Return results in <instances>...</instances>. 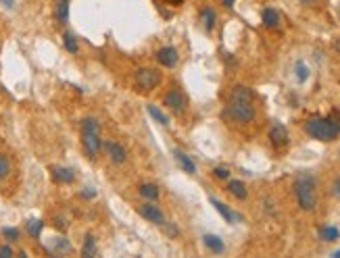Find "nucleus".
<instances>
[{"label":"nucleus","instance_id":"nucleus-33","mask_svg":"<svg viewBox=\"0 0 340 258\" xmlns=\"http://www.w3.org/2000/svg\"><path fill=\"white\" fill-rule=\"evenodd\" d=\"M9 256H13V248L11 246H3V248H0V258H9Z\"/></svg>","mask_w":340,"mask_h":258},{"label":"nucleus","instance_id":"nucleus-37","mask_svg":"<svg viewBox=\"0 0 340 258\" xmlns=\"http://www.w3.org/2000/svg\"><path fill=\"white\" fill-rule=\"evenodd\" d=\"M3 5H5L7 9H13V7H15V0H3Z\"/></svg>","mask_w":340,"mask_h":258},{"label":"nucleus","instance_id":"nucleus-15","mask_svg":"<svg viewBox=\"0 0 340 258\" xmlns=\"http://www.w3.org/2000/svg\"><path fill=\"white\" fill-rule=\"evenodd\" d=\"M203 241H205V246L213 252V254H221L223 250H225V243H223V239L219 237V235H211V233H207L205 237H203Z\"/></svg>","mask_w":340,"mask_h":258},{"label":"nucleus","instance_id":"nucleus-39","mask_svg":"<svg viewBox=\"0 0 340 258\" xmlns=\"http://www.w3.org/2000/svg\"><path fill=\"white\" fill-rule=\"evenodd\" d=\"M301 3H305V5H311V3H313V0H301Z\"/></svg>","mask_w":340,"mask_h":258},{"label":"nucleus","instance_id":"nucleus-35","mask_svg":"<svg viewBox=\"0 0 340 258\" xmlns=\"http://www.w3.org/2000/svg\"><path fill=\"white\" fill-rule=\"evenodd\" d=\"M165 3H167V5H172V7H180L184 0H165Z\"/></svg>","mask_w":340,"mask_h":258},{"label":"nucleus","instance_id":"nucleus-24","mask_svg":"<svg viewBox=\"0 0 340 258\" xmlns=\"http://www.w3.org/2000/svg\"><path fill=\"white\" fill-rule=\"evenodd\" d=\"M148 114H150V117H152L154 121H157V123H161L163 127H167V125H169V119H167V114H165L163 110H159V108L154 106V104H148Z\"/></svg>","mask_w":340,"mask_h":258},{"label":"nucleus","instance_id":"nucleus-2","mask_svg":"<svg viewBox=\"0 0 340 258\" xmlns=\"http://www.w3.org/2000/svg\"><path fill=\"white\" fill-rule=\"evenodd\" d=\"M305 132L313 140L334 142L340 136V123L334 117H311L305 123Z\"/></svg>","mask_w":340,"mask_h":258},{"label":"nucleus","instance_id":"nucleus-10","mask_svg":"<svg viewBox=\"0 0 340 258\" xmlns=\"http://www.w3.org/2000/svg\"><path fill=\"white\" fill-rule=\"evenodd\" d=\"M269 140H272V144L276 148H284L288 144V132L286 127L282 123H274L272 129H269Z\"/></svg>","mask_w":340,"mask_h":258},{"label":"nucleus","instance_id":"nucleus-32","mask_svg":"<svg viewBox=\"0 0 340 258\" xmlns=\"http://www.w3.org/2000/svg\"><path fill=\"white\" fill-rule=\"evenodd\" d=\"M81 198H86V200H92V198H96V190H92V188H83V192H81Z\"/></svg>","mask_w":340,"mask_h":258},{"label":"nucleus","instance_id":"nucleus-19","mask_svg":"<svg viewBox=\"0 0 340 258\" xmlns=\"http://www.w3.org/2000/svg\"><path fill=\"white\" fill-rule=\"evenodd\" d=\"M159 185H154V183H144L142 188H140V196L150 200V202H154V200H159Z\"/></svg>","mask_w":340,"mask_h":258},{"label":"nucleus","instance_id":"nucleus-34","mask_svg":"<svg viewBox=\"0 0 340 258\" xmlns=\"http://www.w3.org/2000/svg\"><path fill=\"white\" fill-rule=\"evenodd\" d=\"M334 194H336V196L340 198V177H338V179L334 181Z\"/></svg>","mask_w":340,"mask_h":258},{"label":"nucleus","instance_id":"nucleus-40","mask_svg":"<svg viewBox=\"0 0 340 258\" xmlns=\"http://www.w3.org/2000/svg\"><path fill=\"white\" fill-rule=\"evenodd\" d=\"M336 50H338V52H340V40H338V42H336Z\"/></svg>","mask_w":340,"mask_h":258},{"label":"nucleus","instance_id":"nucleus-22","mask_svg":"<svg viewBox=\"0 0 340 258\" xmlns=\"http://www.w3.org/2000/svg\"><path fill=\"white\" fill-rule=\"evenodd\" d=\"M319 237H321L323 241H336V239L340 237V231H338L334 225H325V227L319 229Z\"/></svg>","mask_w":340,"mask_h":258},{"label":"nucleus","instance_id":"nucleus-23","mask_svg":"<svg viewBox=\"0 0 340 258\" xmlns=\"http://www.w3.org/2000/svg\"><path fill=\"white\" fill-rule=\"evenodd\" d=\"M79 127H81V132H90V134H101V123H98L96 119H92V117H86V119H81Z\"/></svg>","mask_w":340,"mask_h":258},{"label":"nucleus","instance_id":"nucleus-6","mask_svg":"<svg viewBox=\"0 0 340 258\" xmlns=\"http://www.w3.org/2000/svg\"><path fill=\"white\" fill-rule=\"evenodd\" d=\"M103 150L107 152V156L111 159V163H115V165H123L127 161V150L119 144V142H103Z\"/></svg>","mask_w":340,"mask_h":258},{"label":"nucleus","instance_id":"nucleus-13","mask_svg":"<svg viewBox=\"0 0 340 258\" xmlns=\"http://www.w3.org/2000/svg\"><path fill=\"white\" fill-rule=\"evenodd\" d=\"M201 23L207 32H213L215 30V23H217V15H215V11L211 9V7H203L201 9Z\"/></svg>","mask_w":340,"mask_h":258},{"label":"nucleus","instance_id":"nucleus-27","mask_svg":"<svg viewBox=\"0 0 340 258\" xmlns=\"http://www.w3.org/2000/svg\"><path fill=\"white\" fill-rule=\"evenodd\" d=\"M54 252H71V243L65 237H56L54 239Z\"/></svg>","mask_w":340,"mask_h":258},{"label":"nucleus","instance_id":"nucleus-17","mask_svg":"<svg viewBox=\"0 0 340 258\" xmlns=\"http://www.w3.org/2000/svg\"><path fill=\"white\" fill-rule=\"evenodd\" d=\"M263 25L269 27V30H276V27L280 25V13L272 7L263 9Z\"/></svg>","mask_w":340,"mask_h":258},{"label":"nucleus","instance_id":"nucleus-20","mask_svg":"<svg viewBox=\"0 0 340 258\" xmlns=\"http://www.w3.org/2000/svg\"><path fill=\"white\" fill-rule=\"evenodd\" d=\"M25 229H27V233H30L34 239H38L40 233H42V229H44V221H40V219H30V221L25 223Z\"/></svg>","mask_w":340,"mask_h":258},{"label":"nucleus","instance_id":"nucleus-12","mask_svg":"<svg viewBox=\"0 0 340 258\" xmlns=\"http://www.w3.org/2000/svg\"><path fill=\"white\" fill-rule=\"evenodd\" d=\"M209 200H211V204L215 206V210H217V212H219L221 217H223L225 221H228V223H238V221H242V217H240L238 212H234L232 208H228V206H225L223 202H219L217 198H209Z\"/></svg>","mask_w":340,"mask_h":258},{"label":"nucleus","instance_id":"nucleus-18","mask_svg":"<svg viewBox=\"0 0 340 258\" xmlns=\"http://www.w3.org/2000/svg\"><path fill=\"white\" fill-rule=\"evenodd\" d=\"M228 190H230V194H232V196H236L238 200H246V196H248L246 185H244L242 181H238V179H234V181H230V183H228Z\"/></svg>","mask_w":340,"mask_h":258},{"label":"nucleus","instance_id":"nucleus-28","mask_svg":"<svg viewBox=\"0 0 340 258\" xmlns=\"http://www.w3.org/2000/svg\"><path fill=\"white\" fill-rule=\"evenodd\" d=\"M307 77H309V69H307V65L303 61H299L296 63V79L303 83V81H307Z\"/></svg>","mask_w":340,"mask_h":258},{"label":"nucleus","instance_id":"nucleus-9","mask_svg":"<svg viewBox=\"0 0 340 258\" xmlns=\"http://www.w3.org/2000/svg\"><path fill=\"white\" fill-rule=\"evenodd\" d=\"M138 212L142 214V217L146 219V221H150L152 225H159V227H163V223H165V214H163V210L157 206V204H152V202H148V204H142L138 208Z\"/></svg>","mask_w":340,"mask_h":258},{"label":"nucleus","instance_id":"nucleus-14","mask_svg":"<svg viewBox=\"0 0 340 258\" xmlns=\"http://www.w3.org/2000/svg\"><path fill=\"white\" fill-rule=\"evenodd\" d=\"M174 156H176V161L180 163V167L186 171V173H190V175H194L196 173V165H194V161L190 159V156L186 154V152H182V150H174Z\"/></svg>","mask_w":340,"mask_h":258},{"label":"nucleus","instance_id":"nucleus-26","mask_svg":"<svg viewBox=\"0 0 340 258\" xmlns=\"http://www.w3.org/2000/svg\"><path fill=\"white\" fill-rule=\"evenodd\" d=\"M11 173V161L7 154H0V181H5Z\"/></svg>","mask_w":340,"mask_h":258},{"label":"nucleus","instance_id":"nucleus-30","mask_svg":"<svg viewBox=\"0 0 340 258\" xmlns=\"http://www.w3.org/2000/svg\"><path fill=\"white\" fill-rule=\"evenodd\" d=\"M213 175H215L217 179H228V177H230V171L225 169V167H215V169H213Z\"/></svg>","mask_w":340,"mask_h":258},{"label":"nucleus","instance_id":"nucleus-25","mask_svg":"<svg viewBox=\"0 0 340 258\" xmlns=\"http://www.w3.org/2000/svg\"><path fill=\"white\" fill-rule=\"evenodd\" d=\"M81 256H96V239H94V235H86V239H83Z\"/></svg>","mask_w":340,"mask_h":258},{"label":"nucleus","instance_id":"nucleus-3","mask_svg":"<svg viewBox=\"0 0 340 258\" xmlns=\"http://www.w3.org/2000/svg\"><path fill=\"white\" fill-rule=\"evenodd\" d=\"M294 194H296V202H299V206L303 210H313L315 202H317L313 175L303 173V175L296 177V181H294Z\"/></svg>","mask_w":340,"mask_h":258},{"label":"nucleus","instance_id":"nucleus-16","mask_svg":"<svg viewBox=\"0 0 340 258\" xmlns=\"http://www.w3.org/2000/svg\"><path fill=\"white\" fill-rule=\"evenodd\" d=\"M54 15H56V21L61 25H65L69 21V0H56L54 3Z\"/></svg>","mask_w":340,"mask_h":258},{"label":"nucleus","instance_id":"nucleus-38","mask_svg":"<svg viewBox=\"0 0 340 258\" xmlns=\"http://www.w3.org/2000/svg\"><path fill=\"white\" fill-rule=\"evenodd\" d=\"M332 256H334V258H340V250H336V252H334Z\"/></svg>","mask_w":340,"mask_h":258},{"label":"nucleus","instance_id":"nucleus-1","mask_svg":"<svg viewBox=\"0 0 340 258\" xmlns=\"http://www.w3.org/2000/svg\"><path fill=\"white\" fill-rule=\"evenodd\" d=\"M223 117L234 123H250L254 121V106H252V92L246 85H236L230 94V102L225 104Z\"/></svg>","mask_w":340,"mask_h":258},{"label":"nucleus","instance_id":"nucleus-21","mask_svg":"<svg viewBox=\"0 0 340 258\" xmlns=\"http://www.w3.org/2000/svg\"><path fill=\"white\" fill-rule=\"evenodd\" d=\"M63 46L67 52H71V54H77L79 46H77V38L71 34V32H65L63 34Z\"/></svg>","mask_w":340,"mask_h":258},{"label":"nucleus","instance_id":"nucleus-11","mask_svg":"<svg viewBox=\"0 0 340 258\" xmlns=\"http://www.w3.org/2000/svg\"><path fill=\"white\" fill-rule=\"evenodd\" d=\"M50 175L56 183H73L75 181V171L69 169V167L54 165V167H50Z\"/></svg>","mask_w":340,"mask_h":258},{"label":"nucleus","instance_id":"nucleus-4","mask_svg":"<svg viewBox=\"0 0 340 258\" xmlns=\"http://www.w3.org/2000/svg\"><path fill=\"white\" fill-rule=\"evenodd\" d=\"M161 73L157 69H138L136 75H134V81H136V88L142 90V92H152L157 85L161 83Z\"/></svg>","mask_w":340,"mask_h":258},{"label":"nucleus","instance_id":"nucleus-7","mask_svg":"<svg viewBox=\"0 0 340 258\" xmlns=\"http://www.w3.org/2000/svg\"><path fill=\"white\" fill-rule=\"evenodd\" d=\"M154 59H157V63H159L161 67L172 69V67H176V65L180 63V52H178V48H174V46H163V48L157 50Z\"/></svg>","mask_w":340,"mask_h":258},{"label":"nucleus","instance_id":"nucleus-31","mask_svg":"<svg viewBox=\"0 0 340 258\" xmlns=\"http://www.w3.org/2000/svg\"><path fill=\"white\" fill-rule=\"evenodd\" d=\"M163 227H165V231H167V235H169V237H178L180 229H178L174 223H163Z\"/></svg>","mask_w":340,"mask_h":258},{"label":"nucleus","instance_id":"nucleus-36","mask_svg":"<svg viewBox=\"0 0 340 258\" xmlns=\"http://www.w3.org/2000/svg\"><path fill=\"white\" fill-rule=\"evenodd\" d=\"M221 3H223V7H228V9H234V3H236V0H221Z\"/></svg>","mask_w":340,"mask_h":258},{"label":"nucleus","instance_id":"nucleus-29","mask_svg":"<svg viewBox=\"0 0 340 258\" xmlns=\"http://www.w3.org/2000/svg\"><path fill=\"white\" fill-rule=\"evenodd\" d=\"M3 235H5L9 241H17V239L21 237L19 229H15V227H5V229H3Z\"/></svg>","mask_w":340,"mask_h":258},{"label":"nucleus","instance_id":"nucleus-5","mask_svg":"<svg viewBox=\"0 0 340 258\" xmlns=\"http://www.w3.org/2000/svg\"><path fill=\"white\" fill-rule=\"evenodd\" d=\"M81 146H83V150H86L88 159H96L98 152L103 150V140H101V134L81 132Z\"/></svg>","mask_w":340,"mask_h":258},{"label":"nucleus","instance_id":"nucleus-8","mask_svg":"<svg viewBox=\"0 0 340 258\" xmlns=\"http://www.w3.org/2000/svg\"><path fill=\"white\" fill-rule=\"evenodd\" d=\"M165 106L172 112H176V114H182L184 110H186V96H184L178 88H174L165 96Z\"/></svg>","mask_w":340,"mask_h":258}]
</instances>
